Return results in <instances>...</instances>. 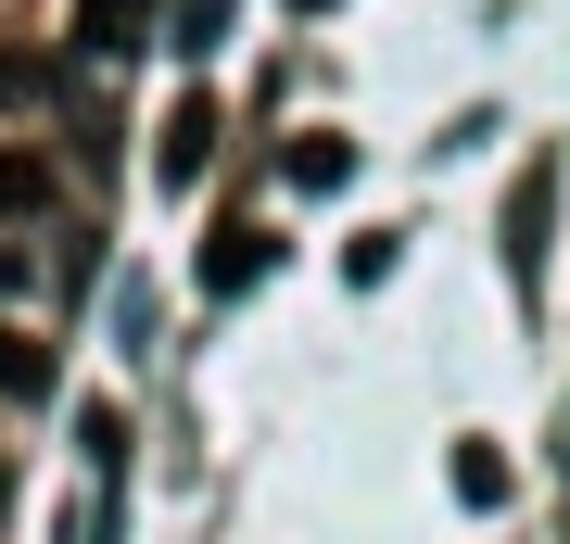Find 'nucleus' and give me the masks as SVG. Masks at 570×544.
<instances>
[{"label":"nucleus","instance_id":"nucleus-1","mask_svg":"<svg viewBox=\"0 0 570 544\" xmlns=\"http://www.w3.org/2000/svg\"><path fill=\"white\" fill-rule=\"evenodd\" d=\"M546 216H558V165L532 152V165H520V190H508V279H520V291L546 279Z\"/></svg>","mask_w":570,"mask_h":544},{"label":"nucleus","instance_id":"nucleus-2","mask_svg":"<svg viewBox=\"0 0 570 544\" xmlns=\"http://www.w3.org/2000/svg\"><path fill=\"white\" fill-rule=\"evenodd\" d=\"M51 216V165L26 152V140H0V241H13V228H39Z\"/></svg>","mask_w":570,"mask_h":544},{"label":"nucleus","instance_id":"nucleus-3","mask_svg":"<svg viewBox=\"0 0 570 544\" xmlns=\"http://www.w3.org/2000/svg\"><path fill=\"white\" fill-rule=\"evenodd\" d=\"M204 152H216V101H178V115H165V152H153V165L190 190V178H204Z\"/></svg>","mask_w":570,"mask_h":544},{"label":"nucleus","instance_id":"nucleus-4","mask_svg":"<svg viewBox=\"0 0 570 544\" xmlns=\"http://www.w3.org/2000/svg\"><path fill=\"white\" fill-rule=\"evenodd\" d=\"M228 26H242V0H178V13H165V51H228Z\"/></svg>","mask_w":570,"mask_h":544},{"label":"nucleus","instance_id":"nucleus-5","mask_svg":"<svg viewBox=\"0 0 570 544\" xmlns=\"http://www.w3.org/2000/svg\"><path fill=\"white\" fill-rule=\"evenodd\" d=\"M266 279V228H216V254H204V291H254Z\"/></svg>","mask_w":570,"mask_h":544},{"label":"nucleus","instance_id":"nucleus-6","mask_svg":"<svg viewBox=\"0 0 570 544\" xmlns=\"http://www.w3.org/2000/svg\"><path fill=\"white\" fill-rule=\"evenodd\" d=\"M343 178H355V140L305 127V140H292V190H343Z\"/></svg>","mask_w":570,"mask_h":544},{"label":"nucleus","instance_id":"nucleus-7","mask_svg":"<svg viewBox=\"0 0 570 544\" xmlns=\"http://www.w3.org/2000/svg\"><path fill=\"white\" fill-rule=\"evenodd\" d=\"M0 393H26V405H39V393H51V355H39V343H26V329H13V317H0Z\"/></svg>","mask_w":570,"mask_h":544},{"label":"nucleus","instance_id":"nucleus-8","mask_svg":"<svg viewBox=\"0 0 570 544\" xmlns=\"http://www.w3.org/2000/svg\"><path fill=\"white\" fill-rule=\"evenodd\" d=\"M456 494L494 506V494H508V456H494V444H456Z\"/></svg>","mask_w":570,"mask_h":544},{"label":"nucleus","instance_id":"nucleus-9","mask_svg":"<svg viewBox=\"0 0 570 544\" xmlns=\"http://www.w3.org/2000/svg\"><path fill=\"white\" fill-rule=\"evenodd\" d=\"M0 494H13V468H0Z\"/></svg>","mask_w":570,"mask_h":544}]
</instances>
